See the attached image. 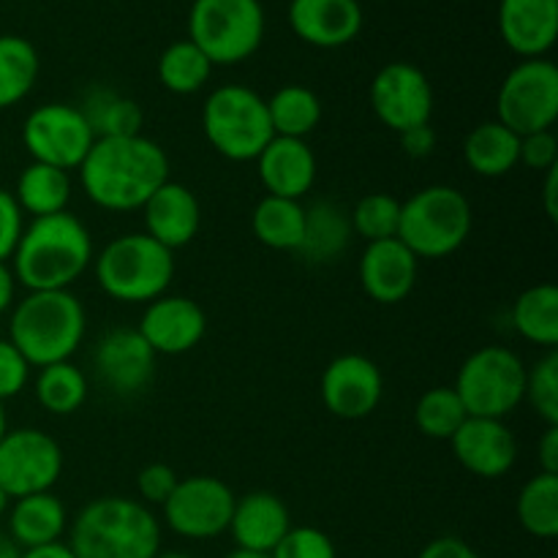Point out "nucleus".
<instances>
[{"label":"nucleus","mask_w":558,"mask_h":558,"mask_svg":"<svg viewBox=\"0 0 558 558\" xmlns=\"http://www.w3.org/2000/svg\"><path fill=\"white\" fill-rule=\"evenodd\" d=\"M472 202L452 185H428L401 202L398 240L417 259H445L472 234Z\"/></svg>","instance_id":"obj_6"},{"label":"nucleus","mask_w":558,"mask_h":558,"mask_svg":"<svg viewBox=\"0 0 558 558\" xmlns=\"http://www.w3.org/2000/svg\"><path fill=\"white\" fill-rule=\"evenodd\" d=\"M0 558H22L20 545H16L9 534H0Z\"/></svg>","instance_id":"obj_51"},{"label":"nucleus","mask_w":558,"mask_h":558,"mask_svg":"<svg viewBox=\"0 0 558 558\" xmlns=\"http://www.w3.org/2000/svg\"><path fill=\"white\" fill-rule=\"evenodd\" d=\"M5 515H9V532L5 534L20 545V550L60 543V537L69 532L71 521L65 505L52 490L14 499Z\"/></svg>","instance_id":"obj_25"},{"label":"nucleus","mask_w":558,"mask_h":558,"mask_svg":"<svg viewBox=\"0 0 558 558\" xmlns=\"http://www.w3.org/2000/svg\"><path fill=\"white\" fill-rule=\"evenodd\" d=\"M265 27L259 0H194L189 9V41L213 65H238L256 54Z\"/></svg>","instance_id":"obj_8"},{"label":"nucleus","mask_w":558,"mask_h":558,"mask_svg":"<svg viewBox=\"0 0 558 558\" xmlns=\"http://www.w3.org/2000/svg\"><path fill=\"white\" fill-rule=\"evenodd\" d=\"M63 474V447L38 428L5 430L0 439V488L9 499L47 494Z\"/></svg>","instance_id":"obj_12"},{"label":"nucleus","mask_w":558,"mask_h":558,"mask_svg":"<svg viewBox=\"0 0 558 558\" xmlns=\"http://www.w3.org/2000/svg\"><path fill=\"white\" fill-rule=\"evenodd\" d=\"M27 381H31V363L5 338V341H0V403L20 396Z\"/></svg>","instance_id":"obj_42"},{"label":"nucleus","mask_w":558,"mask_h":558,"mask_svg":"<svg viewBox=\"0 0 558 558\" xmlns=\"http://www.w3.org/2000/svg\"><path fill=\"white\" fill-rule=\"evenodd\" d=\"M319 396L327 412L338 420H365L379 409L385 376L365 354H338L319 379Z\"/></svg>","instance_id":"obj_16"},{"label":"nucleus","mask_w":558,"mask_h":558,"mask_svg":"<svg viewBox=\"0 0 558 558\" xmlns=\"http://www.w3.org/2000/svg\"><path fill=\"white\" fill-rule=\"evenodd\" d=\"M96 281L107 298L118 303H153L167 294L174 278V251L145 232H129L109 240L101 254L93 256Z\"/></svg>","instance_id":"obj_5"},{"label":"nucleus","mask_w":558,"mask_h":558,"mask_svg":"<svg viewBox=\"0 0 558 558\" xmlns=\"http://www.w3.org/2000/svg\"><path fill=\"white\" fill-rule=\"evenodd\" d=\"M499 33L521 60L545 58L558 38V0H501Z\"/></svg>","instance_id":"obj_23"},{"label":"nucleus","mask_w":558,"mask_h":558,"mask_svg":"<svg viewBox=\"0 0 558 558\" xmlns=\"http://www.w3.org/2000/svg\"><path fill=\"white\" fill-rule=\"evenodd\" d=\"M87 332V314L71 289L27 292L11 308L9 341L20 349L31 368L63 363L76 354Z\"/></svg>","instance_id":"obj_4"},{"label":"nucleus","mask_w":558,"mask_h":558,"mask_svg":"<svg viewBox=\"0 0 558 558\" xmlns=\"http://www.w3.org/2000/svg\"><path fill=\"white\" fill-rule=\"evenodd\" d=\"M93 142L96 136H93L85 114L74 104H41L22 123V145H25L27 156L38 163L63 169V172L80 169Z\"/></svg>","instance_id":"obj_11"},{"label":"nucleus","mask_w":558,"mask_h":558,"mask_svg":"<svg viewBox=\"0 0 558 558\" xmlns=\"http://www.w3.org/2000/svg\"><path fill=\"white\" fill-rule=\"evenodd\" d=\"M14 199L22 213L33 218L54 216L69 207L71 199V174L49 163L31 161L20 172L14 185Z\"/></svg>","instance_id":"obj_28"},{"label":"nucleus","mask_w":558,"mask_h":558,"mask_svg":"<svg viewBox=\"0 0 558 558\" xmlns=\"http://www.w3.org/2000/svg\"><path fill=\"white\" fill-rule=\"evenodd\" d=\"M303 227L305 207L298 199L267 194L251 213L254 238L272 251H294L298 254L300 243H303Z\"/></svg>","instance_id":"obj_30"},{"label":"nucleus","mask_w":558,"mask_h":558,"mask_svg":"<svg viewBox=\"0 0 558 558\" xmlns=\"http://www.w3.org/2000/svg\"><path fill=\"white\" fill-rule=\"evenodd\" d=\"M539 472L558 474V425H545V434L537 445Z\"/></svg>","instance_id":"obj_47"},{"label":"nucleus","mask_w":558,"mask_h":558,"mask_svg":"<svg viewBox=\"0 0 558 558\" xmlns=\"http://www.w3.org/2000/svg\"><path fill=\"white\" fill-rule=\"evenodd\" d=\"M16 303V278L9 262H0V316L9 314Z\"/></svg>","instance_id":"obj_48"},{"label":"nucleus","mask_w":558,"mask_h":558,"mask_svg":"<svg viewBox=\"0 0 558 558\" xmlns=\"http://www.w3.org/2000/svg\"><path fill=\"white\" fill-rule=\"evenodd\" d=\"M136 330L158 357H180L202 343L207 332V314L196 300L183 294H161L147 303Z\"/></svg>","instance_id":"obj_17"},{"label":"nucleus","mask_w":558,"mask_h":558,"mask_svg":"<svg viewBox=\"0 0 558 558\" xmlns=\"http://www.w3.org/2000/svg\"><path fill=\"white\" fill-rule=\"evenodd\" d=\"M5 430H9V420H5V409L3 403H0V439L5 436Z\"/></svg>","instance_id":"obj_54"},{"label":"nucleus","mask_w":558,"mask_h":558,"mask_svg":"<svg viewBox=\"0 0 558 558\" xmlns=\"http://www.w3.org/2000/svg\"><path fill=\"white\" fill-rule=\"evenodd\" d=\"M289 529H292V515L281 496L270 490H251L234 501L229 534L238 543V550L270 556Z\"/></svg>","instance_id":"obj_22"},{"label":"nucleus","mask_w":558,"mask_h":558,"mask_svg":"<svg viewBox=\"0 0 558 558\" xmlns=\"http://www.w3.org/2000/svg\"><path fill=\"white\" fill-rule=\"evenodd\" d=\"M398 142L409 158H428L436 150V131L430 129V123L414 125V129L401 131Z\"/></svg>","instance_id":"obj_45"},{"label":"nucleus","mask_w":558,"mask_h":558,"mask_svg":"<svg viewBox=\"0 0 558 558\" xmlns=\"http://www.w3.org/2000/svg\"><path fill=\"white\" fill-rule=\"evenodd\" d=\"M9 507H11L9 494H5V490L0 488V515H5V512H9Z\"/></svg>","instance_id":"obj_53"},{"label":"nucleus","mask_w":558,"mask_h":558,"mask_svg":"<svg viewBox=\"0 0 558 558\" xmlns=\"http://www.w3.org/2000/svg\"><path fill=\"white\" fill-rule=\"evenodd\" d=\"M158 354L136 327H114L93 349V374L118 398H134L150 387Z\"/></svg>","instance_id":"obj_15"},{"label":"nucleus","mask_w":558,"mask_h":558,"mask_svg":"<svg viewBox=\"0 0 558 558\" xmlns=\"http://www.w3.org/2000/svg\"><path fill=\"white\" fill-rule=\"evenodd\" d=\"M534 172H548L558 163V140L554 131H537V134L521 136V161Z\"/></svg>","instance_id":"obj_43"},{"label":"nucleus","mask_w":558,"mask_h":558,"mask_svg":"<svg viewBox=\"0 0 558 558\" xmlns=\"http://www.w3.org/2000/svg\"><path fill=\"white\" fill-rule=\"evenodd\" d=\"M417 558H480L477 550L461 537H452V534H445V537H436L420 550Z\"/></svg>","instance_id":"obj_46"},{"label":"nucleus","mask_w":558,"mask_h":558,"mask_svg":"<svg viewBox=\"0 0 558 558\" xmlns=\"http://www.w3.org/2000/svg\"><path fill=\"white\" fill-rule=\"evenodd\" d=\"M22 558H76L74 550L69 548V543H52L41 545V548L22 550Z\"/></svg>","instance_id":"obj_50"},{"label":"nucleus","mask_w":558,"mask_h":558,"mask_svg":"<svg viewBox=\"0 0 558 558\" xmlns=\"http://www.w3.org/2000/svg\"><path fill=\"white\" fill-rule=\"evenodd\" d=\"M512 327L523 341L543 349L558 343V289L554 283H537L521 292L512 305Z\"/></svg>","instance_id":"obj_31"},{"label":"nucleus","mask_w":558,"mask_h":558,"mask_svg":"<svg viewBox=\"0 0 558 558\" xmlns=\"http://www.w3.org/2000/svg\"><path fill=\"white\" fill-rule=\"evenodd\" d=\"M223 558H270V556H262V554H248V550H232L229 556Z\"/></svg>","instance_id":"obj_52"},{"label":"nucleus","mask_w":558,"mask_h":558,"mask_svg":"<svg viewBox=\"0 0 558 558\" xmlns=\"http://www.w3.org/2000/svg\"><path fill=\"white\" fill-rule=\"evenodd\" d=\"M452 387L469 417L505 420L523 403L526 363L507 347H483L463 360Z\"/></svg>","instance_id":"obj_9"},{"label":"nucleus","mask_w":558,"mask_h":558,"mask_svg":"<svg viewBox=\"0 0 558 558\" xmlns=\"http://www.w3.org/2000/svg\"><path fill=\"white\" fill-rule=\"evenodd\" d=\"M463 161L480 178H505L521 161V136L499 120H485L463 140Z\"/></svg>","instance_id":"obj_27"},{"label":"nucleus","mask_w":558,"mask_h":558,"mask_svg":"<svg viewBox=\"0 0 558 558\" xmlns=\"http://www.w3.org/2000/svg\"><path fill=\"white\" fill-rule=\"evenodd\" d=\"M270 558H338L336 543L316 526H292Z\"/></svg>","instance_id":"obj_40"},{"label":"nucleus","mask_w":558,"mask_h":558,"mask_svg":"<svg viewBox=\"0 0 558 558\" xmlns=\"http://www.w3.org/2000/svg\"><path fill=\"white\" fill-rule=\"evenodd\" d=\"M234 490L221 477L194 474L180 480L163 501V521L183 539H216L229 532L234 512Z\"/></svg>","instance_id":"obj_13"},{"label":"nucleus","mask_w":558,"mask_h":558,"mask_svg":"<svg viewBox=\"0 0 558 558\" xmlns=\"http://www.w3.org/2000/svg\"><path fill=\"white\" fill-rule=\"evenodd\" d=\"M87 392H90V381H87L85 371L71 363V360L38 368L36 401L41 403L44 412L69 417V414L80 412L85 407Z\"/></svg>","instance_id":"obj_33"},{"label":"nucleus","mask_w":558,"mask_h":558,"mask_svg":"<svg viewBox=\"0 0 558 558\" xmlns=\"http://www.w3.org/2000/svg\"><path fill=\"white\" fill-rule=\"evenodd\" d=\"M420 259L398 238L365 245L360 256V283L374 303H403L417 287Z\"/></svg>","instance_id":"obj_20"},{"label":"nucleus","mask_w":558,"mask_h":558,"mask_svg":"<svg viewBox=\"0 0 558 558\" xmlns=\"http://www.w3.org/2000/svg\"><path fill=\"white\" fill-rule=\"evenodd\" d=\"M287 20L300 41L338 49L360 36L365 16L360 0H292Z\"/></svg>","instance_id":"obj_19"},{"label":"nucleus","mask_w":558,"mask_h":558,"mask_svg":"<svg viewBox=\"0 0 558 558\" xmlns=\"http://www.w3.org/2000/svg\"><path fill=\"white\" fill-rule=\"evenodd\" d=\"M156 558H194L189 554H180V550H167V554H158Z\"/></svg>","instance_id":"obj_55"},{"label":"nucleus","mask_w":558,"mask_h":558,"mask_svg":"<svg viewBox=\"0 0 558 558\" xmlns=\"http://www.w3.org/2000/svg\"><path fill=\"white\" fill-rule=\"evenodd\" d=\"M41 60L36 47L22 36H0V109L25 101L36 87Z\"/></svg>","instance_id":"obj_35"},{"label":"nucleus","mask_w":558,"mask_h":558,"mask_svg":"<svg viewBox=\"0 0 558 558\" xmlns=\"http://www.w3.org/2000/svg\"><path fill=\"white\" fill-rule=\"evenodd\" d=\"M543 205H545V216L550 221L558 218V163L554 169L545 172V189H543Z\"/></svg>","instance_id":"obj_49"},{"label":"nucleus","mask_w":558,"mask_h":558,"mask_svg":"<svg viewBox=\"0 0 558 558\" xmlns=\"http://www.w3.org/2000/svg\"><path fill=\"white\" fill-rule=\"evenodd\" d=\"M180 477L174 474L172 466L167 463H147L136 474V494H140L142 505H163L178 488Z\"/></svg>","instance_id":"obj_41"},{"label":"nucleus","mask_w":558,"mask_h":558,"mask_svg":"<svg viewBox=\"0 0 558 558\" xmlns=\"http://www.w3.org/2000/svg\"><path fill=\"white\" fill-rule=\"evenodd\" d=\"M156 74L163 90L174 93V96H194L210 82L213 63L194 41L180 38L158 54Z\"/></svg>","instance_id":"obj_34"},{"label":"nucleus","mask_w":558,"mask_h":558,"mask_svg":"<svg viewBox=\"0 0 558 558\" xmlns=\"http://www.w3.org/2000/svg\"><path fill=\"white\" fill-rule=\"evenodd\" d=\"M69 548L76 558H156L161 523L140 499L101 496L69 521Z\"/></svg>","instance_id":"obj_3"},{"label":"nucleus","mask_w":558,"mask_h":558,"mask_svg":"<svg viewBox=\"0 0 558 558\" xmlns=\"http://www.w3.org/2000/svg\"><path fill=\"white\" fill-rule=\"evenodd\" d=\"M523 401L532 403L545 425H558V354L548 349L532 368H526Z\"/></svg>","instance_id":"obj_39"},{"label":"nucleus","mask_w":558,"mask_h":558,"mask_svg":"<svg viewBox=\"0 0 558 558\" xmlns=\"http://www.w3.org/2000/svg\"><path fill=\"white\" fill-rule=\"evenodd\" d=\"M202 131L218 156L229 161H256L272 140L267 98L245 85H221L205 98Z\"/></svg>","instance_id":"obj_7"},{"label":"nucleus","mask_w":558,"mask_h":558,"mask_svg":"<svg viewBox=\"0 0 558 558\" xmlns=\"http://www.w3.org/2000/svg\"><path fill=\"white\" fill-rule=\"evenodd\" d=\"M90 229L63 210L54 216L33 218L11 254V270L27 292H60L71 289L93 265Z\"/></svg>","instance_id":"obj_2"},{"label":"nucleus","mask_w":558,"mask_h":558,"mask_svg":"<svg viewBox=\"0 0 558 558\" xmlns=\"http://www.w3.org/2000/svg\"><path fill=\"white\" fill-rule=\"evenodd\" d=\"M267 114L276 136L305 140L322 123V101L311 87L283 85L267 98Z\"/></svg>","instance_id":"obj_32"},{"label":"nucleus","mask_w":558,"mask_h":558,"mask_svg":"<svg viewBox=\"0 0 558 558\" xmlns=\"http://www.w3.org/2000/svg\"><path fill=\"white\" fill-rule=\"evenodd\" d=\"M256 172L267 194L300 202L314 189L319 163L305 140L272 136L265 150L256 156Z\"/></svg>","instance_id":"obj_21"},{"label":"nucleus","mask_w":558,"mask_h":558,"mask_svg":"<svg viewBox=\"0 0 558 558\" xmlns=\"http://www.w3.org/2000/svg\"><path fill=\"white\" fill-rule=\"evenodd\" d=\"M80 112L85 114L93 136H140L145 134V112L140 104L129 96H120L112 87H93L85 93L80 104Z\"/></svg>","instance_id":"obj_29"},{"label":"nucleus","mask_w":558,"mask_h":558,"mask_svg":"<svg viewBox=\"0 0 558 558\" xmlns=\"http://www.w3.org/2000/svg\"><path fill=\"white\" fill-rule=\"evenodd\" d=\"M374 114L396 134L425 125L434 118V85L428 74L414 63H387L371 82Z\"/></svg>","instance_id":"obj_14"},{"label":"nucleus","mask_w":558,"mask_h":558,"mask_svg":"<svg viewBox=\"0 0 558 558\" xmlns=\"http://www.w3.org/2000/svg\"><path fill=\"white\" fill-rule=\"evenodd\" d=\"M352 232L363 238L365 243H379V240L398 238V223H401V202L385 191L365 194L349 213Z\"/></svg>","instance_id":"obj_38"},{"label":"nucleus","mask_w":558,"mask_h":558,"mask_svg":"<svg viewBox=\"0 0 558 558\" xmlns=\"http://www.w3.org/2000/svg\"><path fill=\"white\" fill-rule=\"evenodd\" d=\"M466 407L458 398L456 387H434L423 392L414 407V425L423 436L436 441H450L456 430L466 423Z\"/></svg>","instance_id":"obj_37"},{"label":"nucleus","mask_w":558,"mask_h":558,"mask_svg":"<svg viewBox=\"0 0 558 558\" xmlns=\"http://www.w3.org/2000/svg\"><path fill=\"white\" fill-rule=\"evenodd\" d=\"M518 521L537 539L558 534V474H534L518 496Z\"/></svg>","instance_id":"obj_36"},{"label":"nucleus","mask_w":558,"mask_h":558,"mask_svg":"<svg viewBox=\"0 0 558 558\" xmlns=\"http://www.w3.org/2000/svg\"><path fill=\"white\" fill-rule=\"evenodd\" d=\"M458 463L474 477L499 480L515 466L518 441L505 420L466 417L450 439Z\"/></svg>","instance_id":"obj_18"},{"label":"nucleus","mask_w":558,"mask_h":558,"mask_svg":"<svg viewBox=\"0 0 558 558\" xmlns=\"http://www.w3.org/2000/svg\"><path fill=\"white\" fill-rule=\"evenodd\" d=\"M169 180L167 150L150 136H104L80 163L87 199L109 213L142 210Z\"/></svg>","instance_id":"obj_1"},{"label":"nucleus","mask_w":558,"mask_h":558,"mask_svg":"<svg viewBox=\"0 0 558 558\" xmlns=\"http://www.w3.org/2000/svg\"><path fill=\"white\" fill-rule=\"evenodd\" d=\"M352 238L354 232L349 213L336 202L319 199L305 207L303 243H300L298 254L308 265H332L336 259H341V254H347Z\"/></svg>","instance_id":"obj_26"},{"label":"nucleus","mask_w":558,"mask_h":558,"mask_svg":"<svg viewBox=\"0 0 558 558\" xmlns=\"http://www.w3.org/2000/svg\"><path fill=\"white\" fill-rule=\"evenodd\" d=\"M145 234L163 248L178 251L196 238L202 227V205L189 185L167 180L150 199L142 205Z\"/></svg>","instance_id":"obj_24"},{"label":"nucleus","mask_w":558,"mask_h":558,"mask_svg":"<svg viewBox=\"0 0 558 558\" xmlns=\"http://www.w3.org/2000/svg\"><path fill=\"white\" fill-rule=\"evenodd\" d=\"M22 229H25V213L20 210L11 191L0 189V262L11 259L22 238Z\"/></svg>","instance_id":"obj_44"},{"label":"nucleus","mask_w":558,"mask_h":558,"mask_svg":"<svg viewBox=\"0 0 558 558\" xmlns=\"http://www.w3.org/2000/svg\"><path fill=\"white\" fill-rule=\"evenodd\" d=\"M499 123L526 136L554 131L558 120V69L554 60L532 58L512 65L496 98Z\"/></svg>","instance_id":"obj_10"}]
</instances>
